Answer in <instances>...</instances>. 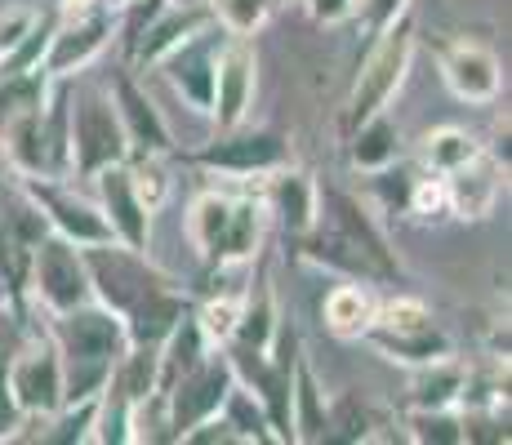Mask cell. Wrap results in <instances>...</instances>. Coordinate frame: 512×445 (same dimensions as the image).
<instances>
[{
	"instance_id": "e0dca14e",
	"label": "cell",
	"mask_w": 512,
	"mask_h": 445,
	"mask_svg": "<svg viewBox=\"0 0 512 445\" xmlns=\"http://www.w3.org/2000/svg\"><path fill=\"white\" fill-rule=\"evenodd\" d=\"M388 147H392V130H388V125H370L366 138L357 143V161H361V165L383 161V156H388Z\"/></svg>"
},
{
	"instance_id": "ac0fdd59",
	"label": "cell",
	"mask_w": 512,
	"mask_h": 445,
	"mask_svg": "<svg viewBox=\"0 0 512 445\" xmlns=\"http://www.w3.org/2000/svg\"><path fill=\"white\" fill-rule=\"evenodd\" d=\"M147 383H152V352H139L130 361V370L121 374V392L125 397H143Z\"/></svg>"
},
{
	"instance_id": "ffe728a7",
	"label": "cell",
	"mask_w": 512,
	"mask_h": 445,
	"mask_svg": "<svg viewBox=\"0 0 512 445\" xmlns=\"http://www.w3.org/2000/svg\"><path fill=\"white\" fill-rule=\"evenodd\" d=\"M98 36H103V27H90V32H81V41H76V36H72V41H63V49L54 54V67H67L72 58H81L85 49H94Z\"/></svg>"
},
{
	"instance_id": "6da1fadb",
	"label": "cell",
	"mask_w": 512,
	"mask_h": 445,
	"mask_svg": "<svg viewBox=\"0 0 512 445\" xmlns=\"http://www.w3.org/2000/svg\"><path fill=\"white\" fill-rule=\"evenodd\" d=\"M76 138H81V165L85 170H98V165H107V161L121 156V130H116V116L107 112L103 103H94V98L81 107Z\"/></svg>"
},
{
	"instance_id": "8fae6325",
	"label": "cell",
	"mask_w": 512,
	"mask_h": 445,
	"mask_svg": "<svg viewBox=\"0 0 512 445\" xmlns=\"http://www.w3.org/2000/svg\"><path fill=\"white\" fill-rule=\"evenodd\" d=\"M134 312H139V321H134V334H139L143 343H152V339H161L165 330H170L174 321H183V308L174 299H165V294H143L139 303H134Z\"/></svg>"
},
{
	"instance_id": "44dd1931",
	"label": "cell",
	"mask_w": 512,
	"mask_h": 445,
	"mask_svg": "<svg viewBox=\"0 0 512 445\" xmlns=\"http://www.w3.org/2000/svg\"><path fill=\"white\" fill-rule=\"evenodd\" d=\"M303 414H308V428L317 432V392H312L308 379H303Z\"/></svg>"
},
{
	"instance_id": "d6986e66",
	"label": "cell",
	"mask_w": 512,
	"mask_h": 445,
	"mask_svg": "<svg viewBox=\"0 0 512 445\" xmlns=\"http://www.w3.org/2000/svg\"><path fill=\"white\" fill-rule=\"evenodd\" d=\"M281 205H285V219H290L294 227L308 223V196H303V183H299V178H290V183L281 187Z\"/></svg>"
},
{
	"instance_id": "9c48e42d",
	"label": "cell",
	"mask_w": 512,
	"mask_h": 445,
	"mask_svg": "<svg viewBox=\"0 0 512 445\" xmlns=\"http://www.w3.org/2000/svg\"><path fill=\"white\" fill-rule=\"evenodd\" d=\"M14 388H18V397H23L27 405H41V410H49V405L58 401V370H54V361H49V356H36V361L18 365Z\"/></svg>"
},
{
	"instance_id": "7c38bea8",
	"label": "cell",
	"mask_w": 512,
	"mask_h": 445,
	"mask_svg": "<svg viewBox=\"0 0 512 445\" xmlns=\"http://www.w3.org/2000/svg\"><path fill=\"white\" fill-rule=\"evenodd\" d=\"M174 76L187 85V94L196 103H210V58H205V49H187L179 63H174Z\"/></svg>"
},
{
	"instance_id": "cb8c5ba5",
	"label": "cell",
	"mask_w": 512,
	"mask_h": 445,
	"mask_svg": "<svg viewBox=\"0 0 512 445\" xmlns=\"http://www.w3.org/2000/svg\"><path fill=\"white\" fill-rule=\"evenodd\" d=\"M343 0H317V14H339Z\"/></svg>"
},
{
	"instance_id": "8992f818",
	"label": "cell",
	"mask_w": 512,
	"mask_h": 445,
	"mask_svg": "<svg viewBox=\"0 0 512 445\" xmlns=\"http://www.w3.org/2000/svg\"><path fill=\"white\" fill-rule=\"evenodd\" d=\"M67 343H72L76 361H98L103 352L116 348V321H107V316L98 312H81L67 321Z\"/></svg>"
},
{
	"instance_id": "5bb4252c",
	"label": "cell",
	"mask_w": 512,
	"mask_h": 445,
	"mask_svg": "<svg viewBox=\"0 0 512 445\" xmlns=\"http://www.w3.org/2000/svg\"><path fill=\"white\" fill-rule=\"evenodd\" d=\"M455 81H459V89H468V94H490V89H495V72H490L486 58H459Z\"/></svg>"
},
{
	"instance_id": "9a60e30c",
	"label": "cell",
	"mask_w": 512,
	"mask_h": 445,
	"mask_svg": "<svg viewBox=\"0 0 512 445\" xmlns=\"http://www.w3.org/2000/svg\"><path fill=\"white\" fill-rule=\"evenodd\" d=\"M49 205H54L58 223H63V227H67V232L85 236V241H98V236H103V232H107V227H103V223H98V219H90V214H85V210H81V205H76V210H72V205L54 201V196H49Z\"/></svg>"
},
{
	"instance_id": "603a6c76",
	"label": "cell",
	"mask_w": 512,
	"mask_h": 445,
	"mask_svg": "<svg viewBox=\"0 0 512 445\" xmlns=\"http://www.w3.org/2000/svg\"><path fill=\"white\" fill-rule=\"evenodd\" d=\"M259 0H236V14H241V23H254V18H259Z\"/></svg>"
},
{
	"instance_id": "3957f363",
	"label": "cell",
	"mask_w": 512,
	"mask_h": 445,
	"mask_svg": "<svg viewBox=\"0 0 512 445\" xmlns=\"http://www.w3.org/2000/svg\"><path fill=\"white\" fill-rule=\"evenodd\" d=\"M401 58H406V36H388L383 41V49L374 54V63L366 67V76H361V89H357V98H352V116H370L374 107H379V98L392 89V81H397V72H401Z\"/></svg>"
},
{
	"instance_id": "52a82bcc",
	"label": "cell",
	"mask_w": 512,
	"mask_h": 445,
	"mask_svg": "<svg viewBox=\"0 0 512 445\" xmlns=\"http://www.w3.org/2000/svg\"><path fill=\"white\" fill-rule=\"evenodd\" d=\"M281 156V143L272 134H259V138H236V143H223V147H210L205 161L210 165H236V170H254V165H272Z\"/></svg>"
},
{
	"instance_id": "7402d4cb",
	"label": "cell",
	"mask_w": 512,
	"mask_h": 445,
	"mask_svg": "<svg viewBox=\"0 0 512 445\" xmlns=\"http://www.w3.org/2000/svg\"><path fill=\"white\" fill-rule=\"evenodd\" d=\"M9 419H14V405H9V392H5V374H0V432L9 428Z\"/></svg>"
},
{
	"instance_id": "7a4b0ae2",
	"label": "cell",
	"mask_w": 512,
	"mask_h": 445,
	"mask_svg": "<svg viewBox=\"0 0 512 445\" xmlns=\"http://www.w3.org/2000/svg\"><path fill=\"white\" fill-rule=\"evenodd\" d=\"M94 276L103 299L116 303V308H134L143 294H152V276L134 259H121V254H94Z\"/></svg>"
},
{
	"instance_id": "4fadbf2b",
	"label": "cell",
	"mask_w": 512,
	"mask_h": 445,
	"mask_svg": "<svg viewBox=\"0 0 512 445\" xmlns=\"http://www.w3.org/2000/svg\"><path fill=\"white\" fill-rule=\"evenodd\" d=\"M121 103H125V112H130V121H134V130H139L152 147H161L165 143V130H161V121L152 116V107L143 103L139 94H134V85H121Z\"/></svg>"
},
{
	"instance_id": "ba28073f",
	"label": "cell",
	"mask_w": 512,
	"mask_h": 445,
	"mask_svg": "<svg viewBox=\"0 0 512 445\" xmlns=\"http://www.w3.org/2000/svg\"><path fill=\"white\" fill-rule=\"evenodd\" d=\"M103 196H107V205H112L116 227L130 236V245H143L147 241V223L139 214V201H134V192H130V178H125V174H107L103 178Z\"/></svg>"
},
{
	"instance_id": "2e32d148",
	"label": "cell",
	"mask_w": 512,
	"mask_h": 445,
	"mask_svg": "<svg viewBox=\"0 0 512 445\" xmlns=\"http://www.w3.org/2000/svg\"><path fill=\"white\" fill-rule=\"evenodd\" d=\"M241 98H245V63L236 58L228 63V72H223V121H236V112H241Z\"/></svg>"
},
{
	"instance_id": "277c9868",
	"label": "cell",
	"mask_w": 512,
	"mask_h": 445,
	"mask_svg": "<svg viewBox=\"0 0 512 445\" xmlns=\"http://www.w3.org/2000/svg\"><path fill=\"white\" fill-rule=\"evenodd\" d=\"M41 285H45V294L58 303V308L81 303V294H85L81 263H76V254L67 250V245H45L41 250Z\"/></svg>"
},
{
	"instance_id": "30bf717a",
	"label": "cell",
	"mask_w": 512,
	"mask_h": 445,
	"mask_svg": "<svg viewBox=\"0 0 512 445\" xmlns=\"http://www.w3.org/2000/svg\"><path fill=\"white\" fill-rule=\"evenodd\" d=\"M330 210H334V223L348 232V245H361V254H366V259H374V263L383 267V272H388V254H383V241L374 236V227L361 219L357 210H352V201H343V196H330Z\"/></svg>"
},
{
	"instance_id": "5b68a950",
	"label": "cell",
	"mask_w": 512,
	"mask_h": 445,
	"mask_svg": "<svg viewBox=\"0 0 512 445\" xmlns=\"http://www.w3.org/2000/svg\"><path fill=\"white\" fill-rule=\"evenodd\" d=\"M223 388H228V370H223V365H210V370H201L196 379H187L183 392H179V405H174V419H179V428L196 423L201 414H210L214 405L223 401Z\"/></svg>"
}]
</instances>
